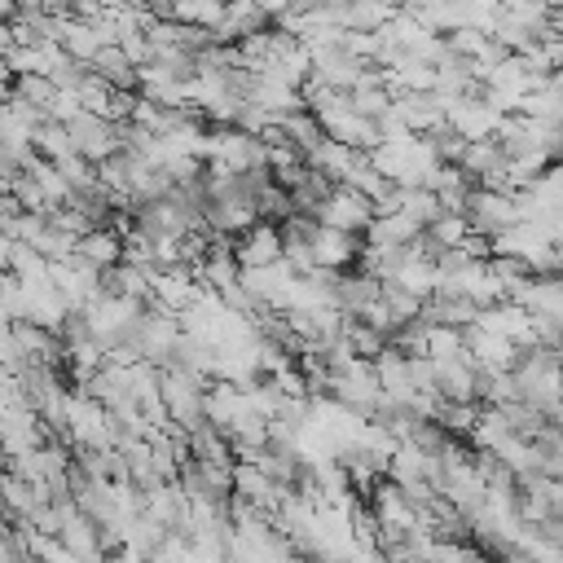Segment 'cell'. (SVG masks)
<instances>
[{"mask_svg":"<svg viewBox=\"0 0 563 563\" xmlns=\"http://www.w3.org/2000/svg\"><path fill=\"white\" fill-rule=\"evenodd\" d=\"M312 220H317V224H325V229L365 233V229H369V220H374V202H369L365 194H356L352 185H334V189L317 202Z\"/></svg>","mask_w":563,"mask_h":563,"instance_id":"1","label":"cell"},{"mask_svg":"<svg viewBox=\"0 0 563 563\" xmlns=\"http://www.w3.org/2000/svg\"><path fill=\"white\" fill-rule=\"evenodd\" d=\"M515 220H519V207H515V194H506V189H475L466 202V224L479 238H497Z\"/></svg>","mask_w":563,"mask_h":563,"instance_id":"2","label":"cell"},{"mask_svg":"<svg viewBox=\"0 0 563 563\" xmlns=\"http://www.w3.org/2000/svg\"><path fill=\"white\" fill-rule=\"evenodd\" d=\"M356 255H361L356 233L325 229V224L312 229V264H317V268H325V273H343L347 264H356Z\"/></svg>","mask_w":563,"mask_h":563,"instance_id":"3","label":"cell"},{"mask_svg":"<svg viewBox=\"0 0 563 563\" xmlns=\"http://www.w3.org/2000/svg\"><path fill=\"white\" fill-rule=\"evenodd\" d=\"M233 260H238V268H260V264H277L282 260V229L277 224H251L242 238H238V246H233Z\"/></svg>","mask_w":563,"mask_h":563,"instance_id":"4","label":"cell"},{"mask_svg":"<svg viewBox=\"0 0 563 563\" xmlns=\"http://www.w3.org/2000/svg\"><path fill=\"white\" fill-rule=\"evenodd\" d=\"M251 4H255V9L264 13V18H282V13H286V9L295 4V0H251Z\"/></svg>","mask_w":563,"mask_h":563,"instance_id":"5","label":"cell"},{"mask_svg":"<svg viewBox=\"0 0 563 563\" xmlns=\"http://www.w3.org/2000/svg\"><path fill=\"white\" fill-rule=\"evenodd\" d=\"M545 4H550V9H563V0H545Z\"/></svg>","mask_w":563,"mask_h":563,"instance_id":"6","label":"cell"}]
</instances>
